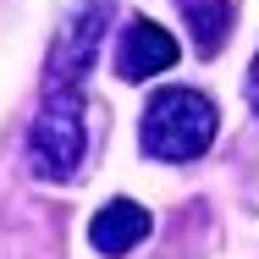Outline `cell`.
I'll use <instances>...</instances> for the list:
<instances>
[{
    "label": "cell",
    "mask_w": 259,
    "mask_h": 259,
    "mask_svg": "<svg viewBox=\"0 0 259 259\" xmlns=\"http://www.w3.org/2000/svg\"><path fill=\"white\" fill-rule=\"evenodd\" d=\"M248 105H254V116H259V55H254V66H248Z\"/></svg>",
    "instance_id": "obj_7"
},
{
    "label": "cell",
    "mask_w": 259,
    "mask_h": 259,
    "mask_svg": "<svg viewBox=\"0 0 259 259\" xmlns=\"http://www.w3.org/2000/svg\"><path fill=\"white\" fill-rule=\"evenodd\" d=\"M182 17H188V28H193L199 55H221L226 33H232V6H226V0H182Z\"/></svg>",
    "instance_id": "obj_6"
},
{
    "label": "cell",
    "mask_w": 259,
    "mask_h": 259,
    "mask_svg": "<svg viewBox=\"0 0 259 259\" xmlns=\"http://www.w3.org/2000/svg\"><path fill=\"white\" fill-rule=\"evenodd\" d=\"M105 22H110V0H77V6H72V17L61 22L55 50H50V83H77V77L94 66Z\"/></svg>",
    "instance_id": "obj_3"
},
{
    "label": "cell",
    "mask_w": 259,
    "mask_h": 259,
    "mask_svg": "<svg viewBox=\"0 0 259 259\" xmlns=\"http://www.w3.org/2000/svg\"><path fill=\"white\" fill-rule=\"evenodd\" d=\"M83 149H89L83 94H77V83H50V94L28 127V171L45 182H66V177H77Z\"/></svg>",
    "instance_id": "obj_2"
},
{
    "label": "cell",
    "mask_w": 259,
    "mask_h": 259,
    "mask_svg": "<svg viewBox=\"0 0 259 259\" xmlns=\"http://www.w3.org/2000/svg\"><path fill=\"white\" fill-rule=\"evenodd\" d=\"M177 61V39L149 22V17H133L127 28H121V45H116V72L127 77V83H144V77H155Z\"/></svg>",
    "instance_id": "obj_4"
},
{
    "label": "cell",
    "mask_w": 259,
    "mask_h": 259,
    "mask_svg": "<svg viewBox=\"0 0 259 259\" xmlns=\"http://www.w3.org/2000/svg\"><path fill=\"white\" fill-rule=\"evenodd\" d=\"M144 237H149V209L133 204V199H110V204H105L94 221H89V243H94L105 259L133 254Z\"/></svg>",
    "instance_id": "obj_5"
},
{
    "label": "cell",
    "mask_w": 259,
    "mask_h": 259,
    "mask_svg": "<svg viewBox=\"0 0 259 259\" xmlns=\"http://www.w3.org/2000/svg\"><path fill=\"white\" fill-rule=\"evenodd\" d=\"M221 110L199 89H160L144 105V155L149 160H199L215 144Z\"/></svg>",
    "instance_id": "obj_1"
}]
</instances>
